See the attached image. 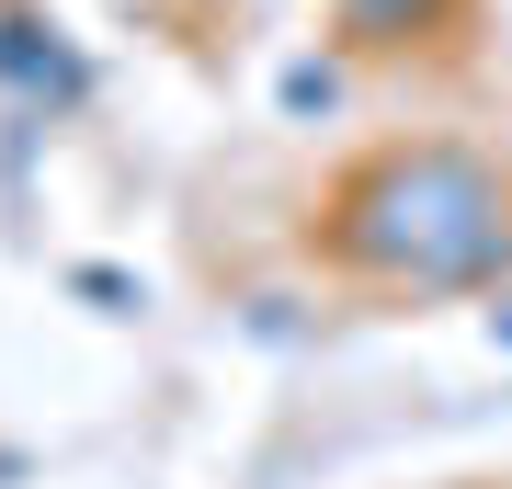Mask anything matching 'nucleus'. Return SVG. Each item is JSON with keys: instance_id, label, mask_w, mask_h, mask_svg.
<instances>
[{"instance_id": "f257e3e1", "label": "nucleus", "mask_w": 512, "mask_h": 489, "mask_svg": "<svg viewBox=\"0 0 512 489\" xmlns=\"http://www.w3.org/2000/svg\"><path fill=\"white\" fill-rule=\"evenodd\" d=\"M342 251H365V262H399V273H467V262H490V239H501V194H490V171L456 160V148H410V160H387L353 182V205H342Z\"/></svg>"}]
</instances>
